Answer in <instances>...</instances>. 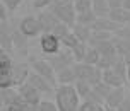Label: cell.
I'll return each mask as SVG.
<instances>
[{
  "label": "cell",
  "mask_w": 130,
  "mask_h": 111,
  "mask_svg": "<svg viewBox=\"0 0 130 111\" xmlns=\"http://www.w3.org/2000/svg\"><path fill=\"white\" fill-rule=\"evenodd\" d=\"M53 96L58 111H77L82 103L75 85H57V91Z\"/></svg>",
  "instance_id": "6da1fadb"
},
{
  "label": "cell",
  "mask_w": 130,
  "mask_h": 111,
  "mask_svg": "<svg viewBox=\"0 0 130 111\" xmlns=\"http://www.w3.org/2000/svg\"><path fill=\"white\" fill-rule=\"evenodd\" d=\"M50 10H52L62 22L69 24V26H74V24L77 22V10H75V7H74V2L55 0L52 5H50Z\"/></svg>",
  "instance_id": "7a4b0ae2"
},
{
  "label": "cell",
  "mask_w": 130,
  "mask_h": 111,
  "mask_svg": "<svg viewBox=\"0 0 130 111\" xmlns=\"http://www.w3.org/2000/svg\"><path fill=\"white\" fill-rule=\"evenodd\" d=\"M75 73H77L79 80H86L91 85H96L103 80V70L98 68L96 65H87L84 62L75 63Z\"/></svg>",
  "instance_id": "3957f363"
},
{
  "label": "cell",
  "mask_w": 130,
  "mask_h": 111,
  "mask_svg": "<svg viewBox=\"0 0 130 111\" xmlns=\"http://www.w3.org/2000/svg\"><path fill=\"white\" fill-rule=\"evenodd\" d=\"M32 72L45 77L46 80H50L53 85H58V80H57V70L53 68V65L48 62V58H31L29 62Z\"/></svg>",
  "instance_id": "277c9868"
},
{
  "label": "cell",
  "mask_w": 130,
  "mask_h": 111,
  "mask_svg": "<svg viewBox=\"0 0 130 111\" xmlns=\"http://www.w3.org/2000/svg\"><path fill=\"white\" fill-rule=\"evenodd\" d=\"M19 31L26 38H38L43 34V29H41V24H39V19L38 15H26V17H22L19 22Z\"/></svg>",
  "instance_id": "5b68a950"
},
{
  "label": "cell",
  "mask_w": 130,
  "mask_h": 111,
  "mask_svg": "<svg viewBox=\"0 0 130 111\" xmlns=\"http://www.w3.org/2000/svg\"><path fill=\"white\" fill-rule=\"evenodd\" d=\"M62 39L58 36H55L53 33H43L39 36V48L43 55L46 57H52V55H57V53L62 50Z\"/></svg>",
  "instance_id": "8992f818"
},
{
  "label": "cell",
  "mask_w": 130,
  "mask_h": 111,
  "mask_svg": "<svg viewBox=\"0 0 130 111\" xmlns=\"http://www.w3.org/2000/svg\"><path fill=\"white\" fill-rule=\"evenodd\" d=\"M46 58H48V62L53 65V68H55L57 72L63 70V68H69V67H72V65H75V63H77L75 58H74V55H72V51H70V50H67V48L60 50L57 55L46 57Z\"/></svg>",
  "instance_id": "52a82bcc"
},
{
  "label": "cell",
  "mask_w": 130,
  "mask_h": 111,
  "mask_svg": "<svg viewBox=\"0 0 130 111\" xmlns=\"http://www.w3.org/2000/svg\"><path fill=\"white\" fill-rule=\"evenodd\" d=\"M17 89H19V94H21V98H22V101H24L27 106H31V108H36V106L43 101V94H41L38 89H34L29 82L22 84L21 87H17Z\"/></svg>",
  "instance_id": "ba28073f"
},
{
  "label": "cell",
  "mask_w": 130,
  "mask_h": 111,
  "mask_svg": "<svg viewBox=\"0 0 130 111\" xmlns=\"http://www.w3.org/2000/svg\"><path fill=\"white\" fill-rule=\"evenodd\" d=\"M27 82H29L34 89H38L43 96L55 94V91H57V85H53L50 80H46L45 77H41V75H38V73H34V72H31V75H29V79H27Z\"/></svg>",
  "instance_id": "9c48e42d"
},
{
  "label": "cell",
  "mask_w": 130,
  "mask_h": 111,
  "mask_svg": "<svg viewBox=\"0 0 130 111\" xmlns=\"http://www.w3.org/2000/svg\"><path fill=\"white\" fill-rule=\"evenodd\" d=\"M38 19H39V24H41V29H43V33H53V29L58 26L62 21L55 15V14L50 10V9H46V10H41L38 14Z\"/></svg>",
  "instance_id": "30bf717a"
},
{
  "label": "cell",
  "mask_w": 130,
  "mask_h": 111,
  "mask_svg": "<svg viewBox=\"0 0 130 111\" xmlns=\"http://www.w3.org/2000/svg\"><path fill=\"white\" fill-rule=\"evenodd\" d=\"M31 65L27 63H14V68H12V79H14V85L15 87H21L22 84H26L29 75H31Z\"/></svg>",
  "instance_id": "8fae6325"
},
{
  "label": "cell",
  "mask_w": 130,
  "mask_h": 111,
  "mask_svg": "<svg viewBox=\"0 0 130 111\" xmlns=\"http://www.w3.org/2000/svg\"><path fill=\"white\" fill-rule=\"evenodd\" d=\"M103 82H106L110 87H123L127 84V77H123L113 68H106L103 70Z\"/></svg>",
  "instance_id": "7c38bea8"
},
{
  "label": "cell",
  "mask_w": 130,
  "mask_h": 111,
  "mask_svg": "<svg viewBox=\"0 0 130 111\" xmlns=\"http://www.w3.org/2000/svg\"><path fill=\"white\" fill-rule=\"evenodd\" d=\"M29 38H26L24 34L19 31V27H12V41H14V50H17V53L26 55L29 50Z\"/></svg>",
  "instance_id": "4fadbf2b"
},
{
  "label": "cell",
  "mask_w": 130,
  "mask_h": 111,
  "mask_svg": "<svg viewBox=\"0 0 130 111\" xmlns=\"http://www.w3.org/2000/svg\"><path fill=\"white\" fill-rule=\"evenodd\" d=\"M57 80H58V85H74L79 80L77 73H75V65L57 72Z\"/></svg>",
  "instance_id": "5bb4252c"
},
{
  "label": "cell",
  "mask_w": 130,
  "mask_h": 111,
  "mask_svg": "<svg viewBox=\"0 0 130 111\" xmlns=\"http://www.w3.org/2000/svg\"><path fill=\"white\" fill-rule=\"evenodd\" d=\"M120 27L122 26L118 22H115L113 19H110V17H98V21H96V24L92 26V29L94 31H106V33L115 34Z\"/></svg>",
  "instance_id": "9a60e30c"
},
{
  "label": "cell",
  "mask_w": 130,
  "mask_h": 111,
  "mask_svg": "<svg viewBox=\"0 0 130 111\" xmlns=\"http://www.w3.org/2000/svg\"><path fill=\"white\" fill-rule=\"evenodd\" d=\"M127 99V94H125V89L123 87H113L111 92L108 94V98L104 101V104L110 106V108H118V106L123 103Z\"/></svg>",
  "instance_id": "2e32d148"
},
{
  "label": "cell",
  "mask_w": 130,
  "mask_h": 111,
  "mask_svg": "<svg viewBox=\"0 0 130 111\" xmlns=\"http://www.w3.org/2000/svg\"><path fill=\"white\" fill-rule=\"evenodd\" d=\"M110 19L118 22L120 26H130V10H127L125 7H117L110 10Z\"/></svg>",
  "instance_id": "e0dca14e"
},
{
  "label": "cell",
  "mask_w": 130,
  "mask_h": 111,
  "mask_svg": "<svg viewBox=\"0 0 130 111\" xmlns=\"http://www.w3.org/2000/svg\"><path fill=\"white\" fill-rule=\"evenodd\" d=\"M19 101H22V98H21L17 87L2 89V106H4V108H7V106H10V104H15V103H19Z\"/></svg>",
  "instance_id": "ac0fdd59"
},
{
  "label": "cell",
  "mask_w": 130,
  "mask_h": 111,
  "mask_svg": "<svg viewBox=\"0 0 130 111\" xmlns=\"http://www.w3.org/2000/svg\"><path fill=\"white\" fill-rule=\"evenodd\" d=\"M94 48L99 51V55H101V57H120V55L117 53V48H115L113 38L108 39V41H101V43L94 45Z\"/></svg>",
  "instance_id": "d6986e66"
},
{
  "label": "cell",
  "mask_w": 130,
  "mask_h": 111,
  "mask_svg": "<svg viewBox=\"0 0 130 111\" xmlns=\"http://www.w3.org/2000/svg\"><path fill=\"white\" fill-rule=\"evenodd\" d=\"M72 33L77 36L79 41L89 43V41H91V36H92V27H87V26H82V24L75 22V24L72 26Z\"/></svg>",
  "instance_id": "ffe728a7"
},
{
  "label": "cell",
  "mask_w": 130,
  "mask_h": 111,
  "mask_svg": "<svg viewBox=\"0 0 130 111\" xmlns=\"http://www.w3.org/2000/svg\"><path fill=\"white\" fill-rule=\"evenodd\" d=\"M92 10L96 12L98 17H108L110 15V2L108 0H92Z\"/></svg>",
  "instance_id": "44dd1931"
},
{
  "label": "cell",
  "mask_w": 130,
  "mask_h": 111,
  "mask_svg": "<svg viewBox=\"0 0 130 111\" xmlns=\"http://www.w3.org/2000/svg\"><path fill=\"white\" fill-rule=\"evenodd\" d=\"M98 21V15L94 10H87V12H80L77 14V22L82 24V26H87V27H92L96 24Z\"/></svg>",
  "instance_id": "7402d4cb"
},
{
  "label": "cell",
  "mask_w": 130,
  "mask_h": 111,
  "mask_svg": "<svg viewBox=\"0 0 130 111\" xmlns=\"http://www.w3.org/2000/svg\"><path fill=\"white\" fill-rule=\"evenodd\" d=\"M113 43H115L117 53L120 57H128L130 55V41H127L123 38H118V36H113Z\"/></svg>",
  "instance_id": "603a6c76"
},
{
  "label": "cell",
  "mask_w": 130,
  "mask_h": 111,
  "mask_svg": "<svg viewBox=\"0 0 130 111\" xmlns=\"http://www.w3.org/2000/svg\"><path fill=\"white\" fill-rule=\"evenodd\" d=\"M14 68V62L10 58V53L2 51L0 53V75L2 73H10Z\"/></svg>",
  "instance_id": "cb8c5ba5"
},
{
  "label": "cell",
  "mask_w": 130,
  "mask_h": 111,
  "mask_svg": "<svg viewBox=\"0 0 130 111\" xmlns=\"http://www.w3.org/2000/svg\"><path fill=\"white\" fill-rule=\"evenodd\" d=\"M87 48H89V43H82V41H79L77 45L72 48L70 51L72 55H74V58H75V62H82L86 57V51H87Z\"/></svg>",
  "instance_id": "d4e9b609"
},
{
  "label": "cell",
  "mask_w": 130,
  "mask_h": 111,
  "mask_svg": "<svg viewBox=\"0 0 130 111\" xmlns=\"http://www.w3.org/2000/svg\"><path fill=\"white\" fill-rule=\"evenodd\" d=\"M99 58H101V55H99V51H98L94 46L89 45V48H87V51H86V57H84V63H87V65H98V62H99Z\"/></svg>",
  "instance_id": "484cf974"
},
{
  "label": "cell",
  "mask_w": 130,
  "mask_h": 111,
  "mask_svg": "<svg viewBox=\"0 0 130 111\" xmlns=\"http://www.w3.org/2000/svg\"><path fill=\"white\" fill-rule=\"evenodd\" d=\"M74 85H75V89H77V92H79V96H80L82 101L87 99V96L92 92V85L89 82H86V80H77Z\"/></svg>",
  "instance_id": "4316f807"
},
{
  "label": "cell",
  "mask_w": 130,
  "mask_h": 111,
  "mask_svg": "<svg viewBox=\"0 0 130 111\" xmlns=\"http://www.w3.org/2000/svg\"><path fill=\"white\" fill-rule=\"evenodd\" d=\"M113 36H115V34L106 33V31H94V29H92V36H91L89 45L94 46V45H98V43H101V41H108V39H111Z\"/></svg>",
  "instance_id": "83f0119b"
},
{
  "label": "cell",
  "mask_w": 130,
  "mask_h": 111,
  "mask_svg": "<svg viewBox=\"0 0 130 111\" xmlns=\"http://www.w3.org/2000/svg\"><path fill=\"white\" fill-rule=\"evenodd\" d=\"M74 7H75L77 14L92 10V0H74Z\"/></svg>",
  "instance_id": "f1b7e54d"
},
{
  "label": "cell",
  "mask_w": 130,
  "mask_h": 111,
  "mask_svg": "<svg viewBox=\"0 0 130 111\" xmlns=\"http://www.w3.org/2000/svg\"><path fill=\"white\" fill-rule=\"evenodd\" d=\"M92 89H94V91H96L98 94H99V96H101V98L106 101V98H108V94L111 92V89H113V87H110V85L106 84V82H103V80H101L99 84L92 85Z\"/></svg>",
  "instance_id": "f546056e"
},
{
  "label": "cell",
  "mask_w": 130,
  "mask_h": 111,
  "mask_svg": "<svg viewBox=\"0 0 130 111\" xmlns=\"http://www.w3.org/2000/svg\"><path fill=\"white\" fill-rule=\"evenodd\" d=\"M77 43H79V39H77V36L72 33V31L67 34V36H63V38H62V45H63V48H67V50H72V48L77 45Z\"/></svg>",
  "instance_id": "4dcf8cb0"
},
{
  "label": "cell",
  "mask_w": 130,
  "mask_h": 111,
  "mask_svg": "<svg viewBox=\"0 0 130 111\" xmlns=\"http://www.w3.org/2000/svg\"><path fill=\"white\" fill-rule=\"evenodd\" d=\"M36 111H58V106L55 101H48V99H43L38 106H36Z\"/></svg>",
  "instance_id": "1f68e13d"
},
{
  "label": "cell",
  "mask_w": 130,
  "mask_h": 111,
  "mask_svg": "<svg viewBox=\"0 0 130 111\" xmlns=\"http://www.w3.org/2000/svg\"><path fill=\"white\" fill-rule=\"evenodd\" d=\"M55 0H32V7L34 9H38V10H46V9H50Z\"/></svg>",
  "instance_id": "d6a6232c"
},
{
  "label": "cell",
  "mask_w": 130,
  "mask_h": 111,
  "mask_svg": "<svg viewBox=\"0 0 130 111\" xmlns=\"http://www.w3.org/2000/svg\"><path fill=\"white\" fill-rule=\"evenodd\" d=\"M115 36H118V38H123L127 39V41H130V26H122L120 29H118L117 33H115Z\"/></svg>",
  "instance_id": "836d02e7"
},
{
  "label": "cell",
  "mask_w": 130,
  "mask_h": 111,
  "mask_svg": "<svg viewBox=\"0 0 130 111\" xmlns=\"http://www.w3.org/2000/svg\"><path fill=\"white\" fill-rule=\"evenodd\" d=\"M2 4H4V5L12 12V10H15V9L22 4V0H2Z\"/></svg>",
  "instance_id": "e575fe53"
},
{
  "label": "cell",
  "mask_w": 130,
  "mask_h": 111,
  "mask_svg": "<svg viewBox=\"0 0 130 111\" xmlns=\"http://www.w3.org/2000/svg\"><path fill=\"white\" fill-rule=\"evenodd\" d=\"M9 9H7L2 2H0V19H2V22H5V21H9Z\"/></svg>",
  "instance_id": "d590c367"
},
{
  "label": "cell",
  "mask_w": 130,
  "mask_h": 111,
  "mask_svg": "<svg viewBox=\"0 0 130 111\" xmlns=\"http://www.w3.org/2000/svg\"><path fill=\"white\" fill-rule=\"evenodd\" d=\"M117 109H118V111H130V98H128V96H127V99H125L123 103L118 106Z\"/></svg>",
  "instance_id": "8d00e7d4"
},
{
  "label": "cell",
  "mask_w": 130,
  "mask_h": 111,
  "mask_svg": "<svg viewBox=\"0 0 130 111\" xmlns=\"http://www.w3.org/2000/svg\"><path fill=\"white\" fill-rule=\"evenodd\" d=\"M104 108H106V104H96V108L92 111H104Z\"/></svg>",
  "instance_id": "74e56055"
},
{
  "label": "cell",
  "mask_w": 130,
  "mask_h": 111,
  "mask_svg": "<svg viewBox=\"0 0 130 111\" xmlns=\"http://www.w3.org/2000/svg\"><path fill=\"white\" fill-rule=\"evenodd\" d=\"M123 7L127 10H130V0H123Z\"/></svg>",
  "instance_id": "f35d334b"
},
{
  "label": "cell",
  "mask_w": 130,
  "mask_h": 111,
  "mask_svg": "<svg viewBox=\"0 0 130 111\" xmlns=\"http://www.w3.org/2000/svg\"><path fill=\"white\" fill-rule=\"evenodd\" d=\"M127 85L130 87V65H128V72H127Z\"/></svg>",
  "instance_id": "ab89813d"
},
{
  "label": "cell",
  "mask_w": 130,
  "mask_h": 111,
  "mask_svg": "<svg viewBox=\"0 0 130 111\" xmlns=\"http://www.w3.org/2000/svg\"><path fill=\"white\" fill-rule=\"evenodd\" d=\"M104 111H118L117 108H110V106H106V108H104Z\"/></svg>",
  "instance_id": "60d3db41"
},
{
  "label": "cell",
  "mask_w": 130,
  "mask_h": 111,
  "mask_svg": "<svg viewBox=\"0 0 130 111\" xmlns=\"http://www.w3.org/2000/svg\"><path fill=\"white\" fill-rule=\"evenodd\" d=\"M63 2H74V0H63Z\"/></svg>",
  "instance_id": "b9f144b4"
},
{
  "label": "cell",
  "mask_w": 130,
  "mask_h": 111,
  "mask_svg": "<svg viewBox=\"0 0 130 111\" xmlns=\"http://www.w3.org/2000/svg\"><path fill=\"white\" fill-rule=\"evenodd\" d=\"M77 111H80V109H77Z\"/></svg>",
  "instance_id": "7bdbcfd3"
}]
</instances>
